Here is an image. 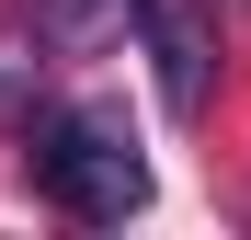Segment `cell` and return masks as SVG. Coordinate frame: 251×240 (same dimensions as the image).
<instances>
[{
  "label": "cell",
  "mask_w": 251,
  "mask_h": 240,
  "mask_svg": "<svg viewBox=\"0 0 251 240\" xmlns=\"http://www.w3.org/2000/svg\"><path fill=\"white\" fill-rule=\"evenodd\" d=\"M126 23H137V46L160 69V103L194 126L217 103V23H205V0H126Z\"/></svg>",
  "instance_id": "obj_2"
},
{
  "label": "cell",
  "mask_w": 251,
  "mask_h": 240,
  "mask_svg": "<svg viewBox=\"0 0 251 240\" xmlns=\"http://www.w3.org/2000/svg\"><path fill=\"white\" fill-rule=\"evenodd\" d=\"M34 80H46V46L34 34H0V137L34 114Z\"/></svg>",
  "instance_id": "obj_4"
},
{
  "label": "cell",
  "mask_w": 251,
  "mask_h": 240,
  "mask_svg": "<svg viewBox=\"0 0 251 240\" xmlns=\"http://www.w3.org/2000/svg\"><path fill=\"white\" fill-rule=\"evenodd\" d=\"M23 137H34V194H46L57 217H80V229H126V217L149 206V160H137V137H126L114 103L23 114Z\"/></svg>",
  "instance_id": "obj_1"
},
{
  "label": "cell",
  "mask_w": 251,
  "mask_h": 240,
  "mask_svg": "<svg viewBox=\"0 0 251 240\" xmlns=\"http://www.w3.org/2000/svg\"><path fill=\"white\" fill-rule=\"evenodd\" d=\"M23 34L46 57H103L126 34V0H23Z\"/></svg>",
  "instance_id": "obj_3"
}]
</instances>
